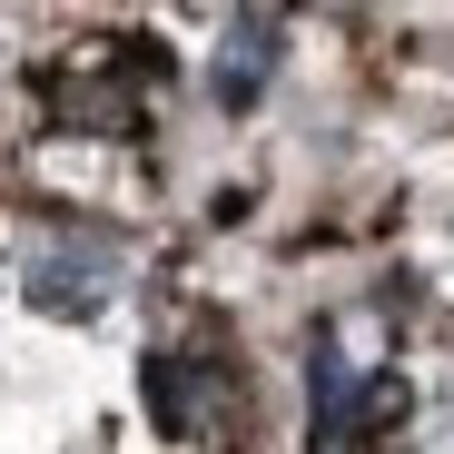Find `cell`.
<instances>
[{
    "instance_id": "obj_3",
    "label": "cell",
    "mask_w": 454,
    "mask_h": 454,
    "mask_svg": "<svg viewBox=\"0 0 454 454\" xmlns=\"http://www.w3.org/2000/svg\"><path fill=\"white\" fill-rule=\"evenodd\" d=\"M346 405H356V375L336 346H317V454H346Z\"/></svg>"
},
{
    "instance_id": "obj_1",
    "label": "cell",
    "mask_w": 454,
    "mask_h": 454,
    "mask_svg": "<svg viewBox=\"0 0 454 454\" xmlns=\"http://www.w3.org/2000/svg\"><path fill=\"white\" fill-rule=\"evenodd\" d=\"M99 296H109V257H99V247H40V257H30V307L90 317Z\"/></svg>"
},
{
    "instance_id": "obj_2",
    "label": "cell",
    "mask_w": 454,
    "mask_h": 454,
    "mask_svg": "<svg viewBox=\"0 0 454 454\" xmlns=\"http://www.w3.org/2000/svg\"><path fill=\"white\" fill-rule=\"evenodd\" d=\"M277 40H286V20H277V11H238V20H227V59H217V99H227V109H247V99L267 90Z\"/></svg>"
},
{
    "instance_id": "obj_4",
    "label": "cell",
    "mask_w": 454,
    "mask_h": 454,
    "mask_svg": "<svg viewBox=\"0 0 454 454\" xmlns=\"http://www.w3.org/2000/svg\"><path fill=\"white\" fill-rule=\"evenodd\" d=\"M148 415H159L168 434L198 425V395H188V365H178V356H148Z\"/></svg>"
}]
</instances>
